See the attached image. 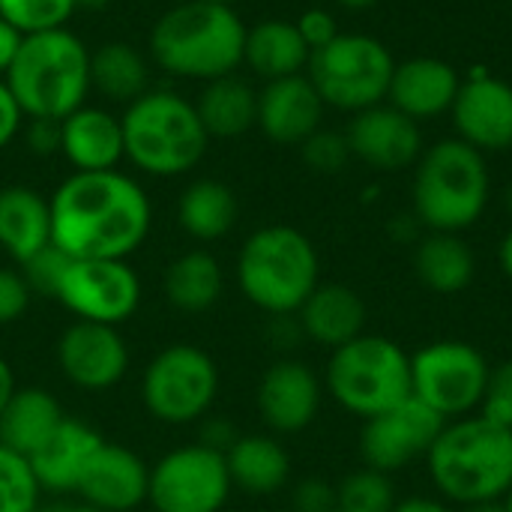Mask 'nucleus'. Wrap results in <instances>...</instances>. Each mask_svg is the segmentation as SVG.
I'll use <instances>...</instances> for the list:
<instances>
[{"label": "nucleus", "instance_id": "16", "mask_svg": "<svg viewBox=\"0 0 512 512\" xmlns=\"http://www.w3.org/2000/svg\"><path fill=\"white\" fill-rule=\"evenodd\" d=\"M453 126L465 144L480 153H501L512 147V84L474 66L462 81L450 108Z\"/></svg>", "mask_w": 512, "mask_h": 512}, {"label": "nucleus", "instance_id": "45", "mask_svg": "<svg viewBox=\"0 0 512 512\" xmlns=\"http://www.w3.org/2000/svg\"><path fill=\"white\" fill-rule=\"evenodd\" d=\"M237 438H240V432L234 429V423H228L222 417H207V423L201 429V444L204 447H213L219 453H228Z\"/></svg>", "mask_w": 512, "mask_h": 512}, {"label": "nucleus", "instance_id": "3", "mask_svg": "<svg viewBox=\"0 0 512 512\" xmlns=\"http://www.w3.org/2000/svg\"><path fill=\"white\" fill-rule=\"evenodd\" d=\"M426 462L435 489L447 501L462 507L501 501L512 489V432L480 414L450 420Z\"/></svg>", "mask_w": 512, "mask_h": 512}, {"label": "nucleus", "instance_id": "52", "mask_svg": "<svg viewBox=\"0 0 512 512\" xmlns=\"http://www.w3.org/2000/svg\"><path fill=\"white\" fill-rule=\"evenodd\" d=\"M342 9H351V12H363V9H372V6H378L381 0H336Z\"/></svg>", "mask_w": 512, "mask_h": 512}, {"label": "nucleus", "instance_id": "25", "mask_svg": "<svg viewBox=\"0 0 512 512\" xmlns=\"http://www.w3.org/2000/svg\"><path fill=\"white\" fill-rule=\"evenodd\" d=\"M51 246V204L24 183L0 189V252L18 267Z\"/></svg>", "mask_w": 512, "mask_h": 512}, {"label": "nucleus", "instance_id": "26", "mask_svg": "<svg viewBox=\"0 0 512 512\" xmlns=\"http://www.w3.org/2000/svg\"><path fill=\"white\" fill-rule=\"evenodd\" d=\"M309 57H312V51L303 42L294 21L264 18V21L246 27L243 66H249L264 81L303 75V69L309 66Z\"/></svg>", "mask_w": 512, "mask_h": 512}, {"label": "nucleus", "instance_id": "23", "mask_svg": "<svg viewBox=\"0 0 512 512\" xmlns=\"http://www.w3.org/2000/svg\"><path fill=\"white\" fill-rule=\"evenodd\" d=\"M105 444V438L84 420L78 417H66L57 432L27 459L42 492L51 495H66L75 492L90 459L96 456V450Z\"/></svg>", "mask_w": 512, "mask_h": 512}, {"label": "nucleus", "instance_id": "12", "mask_svg": "<svg viewBox=\"0 0 512 512\" xmlns=\"http://www.w3.org/2000/svg\"><path fill=\"white\" fill-rule=\"evenodd\" d=\"M231 489L225 453L198 441L174 447L150 465L147 504L156 512H219Z\"/></svg>", "mask_w": 512, "mask_h": 512}, {"label": "nucleus", "instance_id": "17", "mask_svg": "<svg viewBox=\"0 0 512 512\" xmlns=\"http://www.w3.org/2000/svg\"><path fill=\"white\" fill-rule=\"evenodd\" d=\"M324 384L321 378L300 360L282 357L276 360L258 381L255 408L267 429L276 435H297L309 429L321 411Z\"/></svg>", "mask_w": 512, "mask_h": 512}, {"label": "nucleus", "instance_id": "7", "mask_svg": "<svg viewBox=\"0 0 512 512\" xmlns=\"http://www.w3.org/2000/svg\"><path fill=\"white\" fill-rule=\"evenodd\" d=\"M492 174L486 153L462 138H444L423 150L414 174V213L429 231L462 234L489 207Z\"/></svg>", "mask_w": 512, "mask_h": 512}, {"label": "nucleus", "instance_id": "2", "mask_svg": "<svg viewBox=\"0 0 512 512\" xmlns=\"http://www.w3.org/2000/svg\"><path fill=\"white\" fill-rule=\"evenodd\" d=\"M147 45L165 75L207 84L243 66L246 24L231 6L177 0L156 18Z\"/></svg>", "mask_w": 512, "mask_h": 512}, {"label": "nucleus", "instance_id": "38", "mask_svg": "<svg viewBox=\"0 0 512 512\" xmlns=\"http://www.w3.org/2000/svg\"><path fill=\"white\" fill-rule=\"evenodd\" d=\"M69 255L66 252H60L54 243L51 246H45L39 255H33L27 264H21V273H24V279H27V285H30V291H33V297L39 294V297H57V288H60V282H63V273H66V267H69Z\"/></svg>", "mask_w": 512, "mask_h": 512}, {"label": "nucleus", "instance_id": "13", "mask_svg": "<svg viewBox=\"0 0 512 512\" xmlns=\"http://www.w3.org/2000/svg\"><path fill=\"white\" fill-rule=\"evenodd\" d=\"M54 300L75 321L120 327L141 306V279L120 258H72Z\"/></svg>", "mask_w": 512, "mask_h": 512}, {"label": "nucleus", "instance_id": "29", "mask_svg": "<svg viewBox=\"0 0 512 512\" xmlns=\"http://www.w3.org/2000/svg\"><path fill=\"white\" fill-rule=\"evenodd\" d=\"M240 219V201L222 180H192L177 198V225L198 243H216L234 231Z\"/></svg>", "mask_w": 512, "mask_h": 512}, {"label": "nucleus", "instance_id": "14", "mask_svg": "<svg viewBox=\"0 0 512 512\" xmlns=\"http://www.w3.org/2000/svg\"><path fill=\"white\" fill-rule=\"evenodd\" d=\"M447 420H441L420 399H405L363 423L360 432V456L366 468L381 474H396L426 459L432 444L438 441Z\"/></svg>", "mask_w": 512, "mask_h": 512}, {"label": "nucleus", "instance_id": "30", "mask_svg": "<svg viewBox=\"0 0 512 512\" xmlns=\"http://www.w3.org/2000/svg\"><path fill=\"white\" fill-rule=\"evenodd\" d=\"M231 486L264 498L285 489L291 477V456L273 435H240L225 453Z\"/></svg>", "mask_w": 512, "mask_h": 512}, {"label": "nucleus", "instance_id": "57", "mask_svg": "<svg viewBox=\"0 0 512 512\" xmlns=\"http://www.w3.org/2000/svg\"><path fill=\"white\" fill-rule=\"evenodd\" d=\"M504 504H507V512H512V489L507 492V498H504Z\"/></svg>", "mask_w": 512, "mask_h": 512}, {"label": "nucleus", "instance_id": "4", "mask_svg": "<svg viewBox=\"0 0 512 512\" xmlns=\"http://www.w3.org/2000/svg\"><path fill=\"white\" fill-rule=\"evenodd\" d=\"M27 120H63L90 96V48L69 27L30 33L3 75Z\"/></svg>", "mask_w": 512, "mask_h": 512}, {"label": "nucleus", "instance_id": "28", "mask_svg": "<svg viewBox=\"0 0 512 512\" xmlns=\"http://www.w3.org/2000/svg\"><path fill=\"white\" fill-rule=\"evenodd\" d=\"M66 420L60 402L42 387H15L6 408L0 411V444L33 456Z\"/></svg>", "mask_w": 512, "mask_h": 512}, {"label": "nucleus", "instance_id": "35", "mask_svg": "<svg viewBox=\"0 0 512 512\" xmlns=\"http://www.w3.org/2000/svg\"><path fill=\"white\" fill-rule=\"evenodd\" d=\"M42 486L27 456L0 444V512H36Z\"/></svg>", "mask_w": 512, "mask_h": 512}, {"label": "nucleus", "instance_id": "42", "mask_svg": "<svg viewBox=\"0 0 512 512\" xmlns=\"http://www.w3.org/2000/svg\"><path fill=\"white\" fill-rule=\"evenodd\" d=\"M294 510L297 512H336V486L309 477L294 489Z\"/></svg>", "mask_w": 512, "mask_h": 512}, {"label": "nucleus", "instance_id": "27", "mask_svg": "<svg viewBox=\"0 0 512 512\" xmlns=\"http://www.w3.org/2000/svg\"><path fill=\"white\" fill-rule=\"evenodd\" d=\"M150 69V54L126 39H108L90 51V90L126 108L150 90Z\"/></svg>", "mask_w": 512, "mask_h": 512}, {"label": "nucleus", "instance_id": "43", "mask_svg": "<svg viewBox=\"0 0 512 512\" xmlns=\"http://www.w3.org/2000/svg\"><path fill=\"white\" fill-rule=\"evenodd\" d=\"M24 111L21 105L15 102L6 78H0V150H6L21 132H24Z\"/></svg>", "mask_w": 512, "mask_h": 512}, {"label": "nucleus", "instance_id": "55", "mask_svg": "<svg viewBox=\"0 0 512 512\" xmlns=\"http://www.w3.org/2000/svg\"><path fill=\"white\" fill-rule=\"evenodd\" d=\"M204 3H216V6H231V9H234L240 0H204Z\"/></svg>", "mask_w": 512, "mask_h": 512}, {"label": "nucleus", "instance_id": "21", "mask_svg": "<svg viewBox=\"0 0 512 512\" xmlns=\"http://www.w3.org/2000/svg\"><path fill=\"white\" fill-rule=\"evenodd\" d=\"M462 78L453 63L441 57H411L396 63L387 102L417 123L447 114L459 96Z\"/></svg>", "mask_w": 512, "mask_h": 512}, {"label": "nucleus", "instance_id": "44", "mask_svg": "<svg viewBox=\"0 0 512 512\" xmlns=\"http://www.w3.org/2000/svg\"><path fill=\"white\" fill-rule=\"evenodd\" d=\"M24 144L36 156H54V153H60V123L57 120H27V126H24Z\"/></svg>", "mask_w": 512, "mask_h": 512}, {"label": "nucleus", "instance_id": "10", "mask_svg": "<svg viewBox=\"0 0 512 512\" xmlns=\"http://www.w3.org/2000/svg\"><path fill=\"white\" fill-rule=\"evenodd\" d=\"M219 384V366L201 345L174 342L150 357L141 375V402L165 426H192L216 405Z\"/></svg>", "mask_w": 512, "mask_h": 512}, {"label": "nucleus", "instance_id": "6", "mask_svg": "<svg viewBox=\"0 0 512 512\" xmlns=\"http://www.w3.org/2000/svg\"><path fill=\"white\" fill-rule=\"evenodd\" d=\"M237 285L264 315H297L321 285V258L315 243L294 225H264L252 231L237 252Z\"/></svg>", "mask_w": 512, "mask_h": 512}, {"label": "nucleus", "instance_id": "31", "mask_svg": "<svg viewBox=\"0 0 512 512\" xmlns=\"http://www.w3.org/2000/svg\"><path fill=\"white\" fill-rule=\"evenodd\" d=\"M225 291V270L207 249H189L177 255L162 273L165 300L186 315L207 312L219 303Z\"/></svg>", "mask_w": 512, "mask_h": 512}, {"label": "nucleus", "instance_id": "49", "mask_svg": "<svg viewBox=\"0 0 512 512\" xmlns=\"http://www.w3.org/2000/svg\"><path fill=\"white\" fill-rule=\"evenodd\" d=\"M15 375H12V366H9V360L6 357H0V411L6 408V402H9V396L15 393Z\"/></svg>", "mask_w": 512, "mask_h": 512}, {"label": "nucleus", "instance_id": "1", "mask_svg": "<svg viewBox=\"0 0 512 512\" xmlns=\"http://www.w3.org/2000/svg\"><path fill=\"white\" fill-rule=\"evenodd\" d=\"M51 243L69 258L129 261L153 228V201L147 189L111 171H72L48 198Z\"/></svg>", "mask_w": 512, "mask_h": 512}, {"label": "nucleus", "instance_id": "54", "mask_svg": "<svg viewBox=\"0 0 512 512\" xmlns=\"http://www.w3.org/2000/svg\"><path fill=\"white\" fill-rule=\"evenodd\" d=\"M60 512H102V510H96V507H90V504L78 501V504H60Z\"/></svg>", "mask_w": 512, "mask_h": 512}, {"label": "nucleus", "instance_id": "34", "mask_svg": "<svg viewBox=\"0 0 512 512\" xmlns=\"http://www.w3.org/2000/svg\"><path fill=\"white\" fill-rule=\"evenodd\" d=\"M396 489L390 474L360 468L336 486V512H393Z\"/></svg>", "mask_w": 512, "mask_h": 512}, {"label": "nucleus", "instance_id": "56", "mask_svg": "<svg viewBox=\"0 0 512 512\" xmlns=\"http://www.w3.org/2000/svg\"><path fill=\"white\" fill-rule=\"evenodd\" d=\"M504 207H507V213L512 216V183H510V189H507V195H504Z\"/></svg>", "mask_w": 512, "mask_h": 512}, {"label": "nucleus", "instance_id": "19", "mask_svg": "<svg viewBox=\"0 0 512 512\" xmlns=\"http://www.w3.org/2000/svg\"><path fill=\"white\" fill-rule=\"evenodd\" d=\"M84 504L102 512H132L147 504L150 468L123 444H102L90 459L78 489Z\"/></svg>", "mask_w": 512, "mask_h": 512}, {"label": "nucleus", "instance_id": "36", "mask_svg": "<svg viewBox=\"0 0 512 512\" xmlns=\"http://www.w3.org/2000/svg\"><path fill=\"white\" fill-rule=\"evenodd\" d=\"M75 9V0H0V18L24 36L66 27Z\"/></svg>", "mask_w": 512, "mask_h": 512}, {"label": "nucleus", "instance_id": "5", "mask_svg": "<svg viewBox=\"0 0 512 512\" xmlns=\"http://www.w3.org/2000/svg\"><path fill=\"white\" fill-rule=\"evenodd\" d=\"M126 162L147 177H183L198 168L210 135L192 99L174 90H147L123 108Z\"/></svg>", "mask_w": 512, "mask_h": 512}, {"label": "nucleus", "instance_id": "53", "mask_svg": "<svg viewBox=\"0 0 512 512\" xmlns=\"http://www.w3.org/2000/svg\"><path fill=\"white\" fill-rule=\"evenodd\" d=\"M111 3H114V0H75L78 9H90V12H93V9H105V6H111Z\"/></svg>", "mask_w": 512, "mask_h": 512}, {"label": "nucleus", "instance_id": "41", "mask_svg": "<svg viewBox=\"0 0 512 512\" xmlns=\"http://www.w3.org/2000/svg\"><path fill=\"white\" fill-rule=\"evenodd\" d=\"M294 24H297L300 36H303V42L309 45V51H318V48H324L327 42H333L339 36L336 18L327 9H306Z\"/></svg>", "mask_w": 512, "mask_h": 512}, {"label": "nucleus", "instance_id": "32", "mask_svg": "<svg viewBox=\"0 0 512 512\" xmlns=\"http://www.w3.org/2000/svg\"><path fill=\"white\" fill-rule=\"evenodd\" d=\"M414 273L429 291L450 297L462 294L474 282L477 258L459 234L429 231L414 246Z\"/></svg>", "mask_w": 512, "mask_h": 512}, {"label": "nucleus", "instance_id": "39", "mask_svg": "<svg viewBox=\"0 0 512 512\" xmlns=\"http://www.w3.org/2000/svg\"><path fill=\"white\" fill-rule=\"evenodd\" d=\"M480 417L512 432V360H504L501 366L492 369L480 402Z\"/></svg>", "mask_w": 512, "mask_h": 512}, {"label": "nucleus", "instance_id": "22", "mask_svg": "<svg viewBox=\"0 0 512 512\" xmlns=\"http://www.w3.org/2000/svg\"><path fill=\"white\" fill-rule=\"evenodd\" d=\"M60 156L72 171L117 168L126 159L120 117L99 105H81L60 120Z\"/></svg>", "mask_w": 512, "mask_h": 512}, {"label": "nucleus", "instance_id": "47", "mask_svg": "<svg viewBox=\"0 0 512 512\" xmlns=\"http://www.w3.org/2000/svg\"><path fill=\"white\" fill-rule=\"evenodd\" d=\"M387 231H390V237L396 240V243H420V231H423V222L417 219V213L411 210V213H402V216H396V219H390V225H387Z\"/></svg>", "mask_w": 512, "mask_h": 512}, {"label": "nucleus", "instance_id": "20", "mask_svg": "<svg viewBox=\"0 0 512 512\" xmlns=\"http://www.w3.org/2000/svg\"><path fill=\"white\" fill-rule=\"evenodd\" d=\"M324 99L318 96L309 75H288L264 81L258 90V129L282 147L303 144L312 132L321 129Z\"/></svg>", "mask_w": 512, "mask_h": 512}, {"label": "nucleus", "instance_id": "8", "mask_svg": "<svg viewBox=\"0 0 512 512\" xmlns=\"http://www.w3.org/2000/svg\"><path fill=\"white\" fill-rule=\"evenodd\" d=\"M324 390L339 408L369 420L411 399V357L393 339L363 333L330 354Z\"/></svg>", "mask_w": 512, "mask_h": 512}, {"label": "nucleus", "instance_id": "50", "mask_svg": "<svg viewBox=\"0 0 512 512\" xmlns=\"http://www.w3.org/2000/svg\"><path fill=\"white\" fill-rule=\"evenodd\" d=\"M498 261H501L504 276L512 282V228L504 234V240H501V246H498Z\"/></svg>", "mask_w": 512, "mask_h": 512}, {"label": "nucleus", "instance_id": "33", "mask_svg": "<svg viewBox=\"0 0 512 512\" xmlns=\"http://www.w3.org/2000/svg\"><path fill=\"white\" fill-rule=\"evenodd\" d=\"M195 108L210 138H240L258 123V90L234 72L207 81Z\"/></svg>", "mask_w": 512, "mask_h": 512}, {"label": "nucleus", "instance_id": "46", "mask_svg": "<svg viewBox=\"0 0 512 512\" xmlns=\"http://www.w3.org/2000/svg\"><path fill=\"white\" fill-rule=\"evenodd\" d=\"M21 42H24V33H18L12 24H6L0 18V78L9 72V66L15 63L18 51H21Z\"/></svg>", "mask_w": 512, "mask_h": 512}, {"label": "nucleus", "instance_id": "9", "mask_svg": "<svg viewBox=\"0 0 512 512\" xmlns=\"http://www.w3.org/2000/svg\"><path fill=\"white\" fill-rule=\"evenodd\" d=\"M309 81L324 105L360 114L387 102L396 60L390 48L369 33H339L309 57Z\"/></svg>", "mask_w": 512, "mask_h": 512}, {"label": "nucleus", "instance_id": "37", "mask_svg": "<svg viewBox=\"0 0 512 512\" xmlns=\"http://www.w3.org/2000/svg\"><path fill=\"white\" fill-rule=\"evenodd\" d=\"M303 162L318 171V174H339L348 159H351V147H348V138L345 132H336V129H318L312 132L303 144Z\"/></svg>", "mask_w": 512, "mask_h": 512}, {"label": "nucleus", "instance_id": "24", "mask_svg": "<svg viewBox=\"0 0 512 512\" xmlns=\"http://www.w3.org/2000/svg\"><path fill=\"white\" fill-rule=\"evenodd\" d=\"M297 321L303 327V336L312 339L321 348H342L351 339L363 336L366 327V303L363 297L339 282L318 285L309 300L300 306Z\"/></svg>", "mask_w": 512, "mask_h": 512}, {"label": "nucleus", "instance_id": "18", "mask_svg": "<svg viewBox=\"0 0 512 512\" xmlns=\"http://www.w3.org/2000/svg\"><path fill=\"white\" fill-rule=\"evenodd\" d=\"M351 156L366 162L375 171H402L420 162L423 156V129L417 120L393 108L390 102H381L375 108H366L354 114L348 132Z\"/></svg>", "mask_w": 512, "mask_h": 512}, {"label": "nucleus", "instance_id": "51", "mask_svg": "<svg viewBox=\"0 0 512 512\" xmlns=\"http://www.w3.org/2000/svg\"><path fill=\"white\" fill-rule=\"evenodd\" d=\"M462 512H507L504 498L501 501H480V504H468Z\"/></svg>", "mask_w": 512, "mask_h": 512}, {"label": "nucleus", "instance_id": "48", "mask_svg": "<svg viewBox=\"0 0 512 512\" xmlns=\"http://www.w3.org/2000/svg\"><path fill=\"white\" fill-rule=\"evenodd\" d=\"M393 512H453L444 501H438V498H405V501H399Z\"/></svg>", "mask_w": 512, "mask_h": 512}, {"label": "nucleus", "instance_id": "11", "mask_svg": "<svg viewBox=\"0 0 512 512\" xmlns=\"http://www.w3.org/2000/svg\"><path fill=\"white\" fill-rule=\"evenodd\" d=\"M492 366L462 339H438L411 357V396L441 420H462L480 408Z\"/></svg>", "mask_w": 512, "mask_h": 512}, {"label": "nucleus", "instance_id": "40", "mask_svg": "<svg viewBox=\"0 0 512 512\" xmlns=\"http://www.w3.org/2000/svg\"><path fill=\"white\" fill-rule=\"evenodd\" d=\"M30 300H33V291L24 273L15 267H0V327H9L18 318H24L30 309Z\"/></svg>", "mask_w": 512, "mask_h": 512}, {"label": "nucleus", "instance_id": "15", "mask_svg": "<svg viewBox=\"0 0 512 512\" xmlns=\"http://www.w3.org/2000/svg\"><path fill=\"white\" fill-rule=\"evenodd\" d=\"M129 363L132 357L120 327L72 321L57 339V369L84 393H105L117 387L126 378Z\"/></svg>", "mask_w": 512, "mask_h": 512}]
</instances>
